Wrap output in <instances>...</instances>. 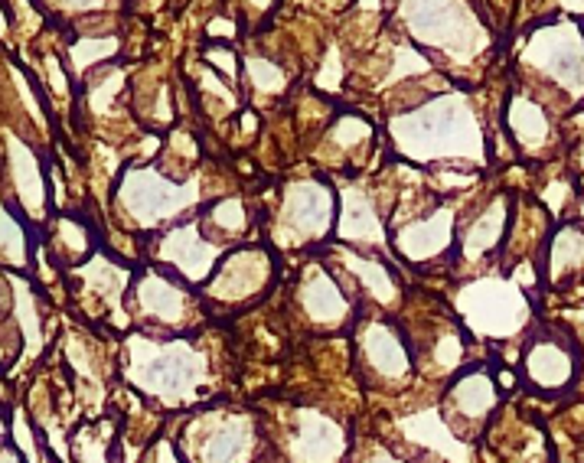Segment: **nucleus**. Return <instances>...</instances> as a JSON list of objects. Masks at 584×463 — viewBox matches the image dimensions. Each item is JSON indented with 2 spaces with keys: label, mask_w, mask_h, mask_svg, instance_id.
I'll return each instance as SVG.
<instances>
[{
  "label": "nucleus",
  "mask_w": 584,
  "mask_h": 463,
  "mask_svg": "<svg viewBox=\"0 0 584 463\" xmlns=\"http://www.w3.org/2000/svg\"><path fill=\"white\" fill-rule=\"evenodd\" d=\"M399 154L415 163L434 160H470L486 163L483 131L467 95H434L408 115H392L389 121Z\"/></svg>",
  "instance_id": "f257e3e1"
},
{
  "label": "nucleus",
  "mask_w": 584,
  "mask_h": 463,
  "mask_svg": "<svg viewBox=\"0 0 584 463\" xmlns=\"http://www.w3.org/2000/svg\"><path fill=\"white\" fill-rule=\"evenodd\" d=\"M454 307L467 330L483 340H513L529 330L532 320V303L526 291L516 278H503V274L467 281L454 293Z\"/></svg>",
  "instance_id": "f03ea898"
},
{
  "label": "nucleus",
  "mask_w": 584,
  "mask_h": 463,
  "mask_svg": "<svg viewBox=\"0 0 584 463\" xmlns=\"http://www.w3.org/2000/svg\"><path fill=\"white\" fill-rule=\"evenodd\" d=\"M401 20L418 46L441 53L454 66L477 59L490 46V33L467 4H401Z\"/></svg>",
  "instance_id": "7ed1b4c3"
},
{
  "label": "nucleus",
  "mask_w": 584,
  "mask_h": 463,
  "mask_svg": "<svg viewBox=\"0 0 584 463\" xmlns=\"http://www.w3.org/2000/svg\"><path fill=\"white\" fill-rule=\"evenodd\" d=\"M523 66L542 82L558 88L568 101L584 98V26L571 20L545 24L529 36Z\"/></svg>",
  "instance_id": "20e7f679"
},
{
  "label": "nucleus",
  "mask_w": 584,
  "mask_h": 463,
  "mask_svg": "<svg viewBox=\"0 0 584 463\" xmlns=\"http://www.w3.org/2000/svg\"><path fill=\"white\" fill-rule=\"evenodd\" d=\"M337 229V193L323 177L294 180L277 209L275 241L285 248H307L330 239Z\"/></svg>",
  "instance_id": "39448f33"
},
{
  "label": "nucleus",
  "mask_w": 584,
  "mask_h": 463,
  "mask_svg": "<svg viewBox=\"0 0 584 463\" xmlns=\"http://www.w3.org/2000/svg\"><path fill=\"white\" fill-rule=\"evenodd\" d=\"M190 454L183 463H258L265 440L252 415L212 411L193 425Z\"/></svg>",
  "instance_id": "423d86ee"
},
{
  "label": "nucleus",
  "mask_w": 584,
  "mask_h": 463,
  "mask_svg": "<svg viewBox=\"0 0 584 463\" xmlns=\"http://www.w3.org/2000/svg\"><path fill=\"white\" fill-rule=\"evenodd\" d=\"M271 274H275V258L262 245H245L225 251L219 268L212 271L209 284L203 287L209 301L225 303V307H239L248 303L255 293L268 291Z\"/></svg>",
  "instance_id": "0eeeda50"
},
{
  "label": "nucleus",
  "mask_w": 584,
  "mask_h": 463,
  "mask_svg": "<svg viewBox=\"0 0 584 463\" xmlns=\"http://www.w3.org/2000/svg\"><path fill=\"white\" fill-rule=\"evenodd\" d=\"M294 431H287V460L291 463H343L349 450V434L337 417L317 408H297L291 415Z\"/></svg>",
  "instance_id": "6e6552de"
},
{
  "label": "nucleus",
  "mask_w": 584,
  "mask_h": 463,
  "mask_svg": "<svg viewBox=\"0 0 584 463\" xmlns=\"http://www.w3.org/2000/svg\"><path fill=\"white\" fill-rule=\"evenodd\" d=\"M523 375L536 392H565L578 378V353L558 333H536L523 353Z\"/></svg>",
  "instance_id": "1a4fd4ad"
},
{
  "label": "nucleus",
  "mask_w": 584,
  "mask_h": 463,
  "mask_svg": "<svg viewBox=\"0 0 584 463\" xmlns=\"http://www.w3.org/2000/svg\"><path fill=\"white\" fill-rule=\"evenodd\" d=\"M454 209L438 202L428 216L408 219V222H392V245L395 255H401L411 264L438 261L447 248L454 245Z\"/></svg>",
  "instance_id": "9d476101"
},
{
  "label": "nucleus",
  "mask_w": 584,
  "mask_h": 463,
  "mask_svg": "<svg viewBox=\"0 0 584 463\" xmlns=\"http://www.w3.org/2000/svg\"><path fill=\"white\" fill-rule=\"evenodd\" d=\"M359 359L366 372L382 385H405L415 372V355L408 349L405 336L389 323H362Z\"/></svg>",
  "instance_id": "9b49d317"
},
{
  "label": "nucleus",
  "mask_w": 584,
  "mask_h": 463,
  "mask_svg": "<svg viewBox=\"0 0 584 463\" xmlns=\"http://www.w3.org/2000/svg\"><path fill=\"white\" fill-rule=\"evenodd\" d=\"M500 405V388L486 369H470L457 375L444 392V421L461 437L463 427H480Z\"/></svg>",
  "instance_id": "f8f14e48"
},
{
  "label": "nucleus",
  "mask_w": 584,
  "mask_h": 463,
  "mask_svg": "<svg viewBox=\"0 0 584 463\" xmlns=\"http://www.w3.org/2000/svg\"><path fill=\"white\" fill-rule=\"evenodd\" d=\"M222 255L225 251L215 245V241L203 239L196 222L177 225V229L163 239V258H167V264L173 268V278H180L183 284H193V287L209 284V278H212V271L219 268Z\"/></svg>",
  "instance_id": "ddd939ff"
},
{
  "label": "nucleus",
  "mask_w": 584,
  "mask_h": 463,
  "mask_svg": "<svg viewBox=\"0 0 584 463\" xmlns=\"http://www.w3.org/2000/svg\"><path fill=\"white\" fill-rule=\"evenodd\" d=\"M297 301L304 307L310 323L323 326V330H337L346 326L349 313H353V301H346L343 287L337 284L333 271H327L323 264H310L300 278Z\"/></svg>",
  "instance_id": "4468645a"
},
{
  "label": "nucleus",
  "mask_w": 584,
  "mask_h": 463,
  "mask_svg": "<svg viewBox=\"0 0 584 463\" xmlns=\"http://www.w3.org/2000/svg\"><path fill=\"white\" fill-rule=\"evenodd\" d=\"M337 235L339 241H346V248L353 251H382L389 245V235H385V225L379 219L376 206H372L369 193H362L356 186L343 189L339 196V222H337Z\"/></svg>",
  "instance_id": "2eb2a0df"
},
{
  "label": "nucleus",
  "mask_w": 584,
  "mask_h": 463,
  "mask_svg": "<svg viewBox=\"0 0 584 463\" xmlns=\"http://www.w3.org/2000/svg\"><path fill=\"white\" fill-rule=\"evenodd\" d=\"M337 261L343 264L346 274H349V278L362 287V293H369L376 307L395 310L401 303L399 278H395L392 268H389V264H385L379 255H369V251H353V248H337Z\"/></svg>",
  "instance_id": "dca6fc26"
},
{
  "label": "nucleus",
  "mask_w": 584,
  "mask_h": 463,
  "mask_svg": "<svg viewBox=\"0 0 584 463\" xmlns=\"http://www.w3.org/2000/svg\"><path fill=\"white\" fill-rule=\"evenodd\" d=\"M509 225H513V216H509V199L500 196L493 199L490 206L480 212L477 219H470V225L461 232V241H457V255L461 261H480L490 251L503 245V239L509 235Z\"/></svg>",
  "instance_id": "f3484780"
},
{
  "label": "nucleus",
  "mask_w": 584,
  "mask_h": 463,
  "mask_svg": "<svg viewBox=\"0 0 584 463\" xmlns=\"http://www.w3.org/2000/svg\"><path fill=\"white\" fill-rule=\"evenodd\" d=\"M506 128L519 150L526 154H542L552 140V118H548L545 105L536 101L526 92H513L506 101Z\"/></svg>",
  "instance_id": "a211bd4d"
},
{
  "label": "nucleus",
  "mask_w": 584,
  "mask_h": 463,
  "mask_svg": "<svg viewBox=\"0 0 584 463\" xmlns=\"http://www.w3.org/2000/svg\"><path fill=\"white\" fill-rule=\"evenodd\" d=\"M190 291L173 274H150L140 281V307L150 310L157 323H167L170 330H180L183 320H190Z\"/></svg>",
  "instance_id": "6ab92c4d"
},
{
  "label": "nucleus",
  "mask_w": 584,
  "mask_h": 463,
  "mask_svg": "<svg viewBox=\"0 0 584 463\" xmlns=\"http://www.w3.org/2000/svg\"><path fill=\"white\" fill-rule=\"evenodd\" d=\"M584 268V222H565L552 232L545 248V278L548 284H565L578 278Z\"/></svg>",
  "instance_id": "aec40b11"
},
{
  "label": "nucleus",
  "mask_w": 584,
  "mask_h": 463,
  "mask_svg": "<svg viewBox=\"0 0 584 463\" xmlns=\"http://www.w3.org/2000/svg\"><path fill=\"white\" fill-rule=\"evenodd\" d=\"M401 431H405L411 440H418L421 447L441 454L444 460L467 463V454H470L467 444H463V440L451 431V425H447V421H441V415L434 408L421 411V415H415V417H408V421H401Z\"/></svg>",
  "instance_id": "412c9836"
},
{
  "label": "nucleus",
  "mask_w": 584,
  "mask_h": 463,
  "mask_svg": "<svg viewBox=\"0 0 584 463\" xmlns=\"http://www.w3.org/2000/svg\"><path fill=\"white\" fill-rule=\"evenodd\" d=\"M209 222H212L219 232H225V235H235V232H242L248 222L245 202H242L239 196H225V199L212 202V206H209Z\"/></svg>",
  "instance_id": "4be33fe9"
},
{
  "label": "nucleus",
  "mask_w": 584,
  "mask_h": 463,
  "mask_svg": "<svg viewBox=\"0 0 584 463\" xmlns=\"http://www.w3.org/2000/svg\"><path fill=\"white\" fill-rule=\"evenodd\" d=\"M245 72H248V82L255 85V92H268V95H277L285 88L287 76L277 66L271 62H262V59H248L245 62Z\"/></svg>",
  "instance_id": "5701e85b"
},
{
  "label": "nucleus",
  "mask_w": 584,
  "mask_h": 463,
  "mask_svg": "<svg viewBox=\"0 0 584 463\" xmlns=\"http://www.w3.org/2000/svg\"><path fill=\"white\" fill-rule=\"evenodd\" d=\"M209 59H212V62H219V69H222L225 72V76H232V78H235V76H239V72H235V56H232V49L229 46H215V49H209Z\"/></svg>",
  "instance_id": "b1692460"
},
{
  "label": "nucleus",
  "mask_w": 584,
  "mask_h": 463,
  "mask_svg": "<svg viewBox=\"0 0 584 463\" xmlns=\"http://www.w3.org/2000/svg\"><path fill=\"white\" fill-rule=\"evenodd\" d=\"M362 463H408V460H401V457H392V454H385V450H372V457H366Z\"/></svg>",
  "instance_id": "393cba45"
},
{
  "label": "nucleus",
  "mask_w": 584,
  "mask_h": 463,
  "mask_svg": "<svg viewBox=\"0 0 584 463\" xmlns=\"http://www.w3.org/2000/svg\"><path fill=\"white\" fill-rule=\"evenodd\" d=\"M581 216H584V206H581Z\"/></svg>",
  "instance_id": "a878e982"
}]
</instances>
